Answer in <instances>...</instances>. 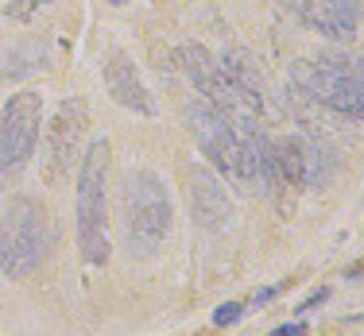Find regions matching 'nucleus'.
<instances>
[{
	"label": "nucleus",
	"mask_w": 364,
	"mask_h": 336,
	"mask_svg": "<svg viewBox=\"0 0 364 336\" xmlns=\"http://www.w3.org/2000/svg\"><path fill=\"white\" fill-rule=\"evenodd\" d=\"M55 228L36 197H12L0 213V271L8 279H31L50 255Z\"/></svg>",
	"instance_id": "obj_1"
},
{
	"label": "nucleus",
	"mask_w": 364,
	"mask_h": 336,
	"mask_svg": "<svg viewBox=\"0 0 364 336\" xmlns=\"http://www.w3.org/2000/svg\"><path fill=\"white\" fill-rule=\"evenodd\" d=\"M109 140H93L77 167V247L93 267L109 263Z\"/></svg>",
	"instance_id": "obj_2"
},
{
	"label": "nucleus",
	"mask_w": 364,
	"mask_h": 336,
	"mask_svg": "<svg viewBox=\"0 0 364 336\" xmlns=\"http://www.w3.org/2000/svg\"><path fill=\"white\" fill-rule=\"evenodd\" d=\"M120 213H124V236L136 255H151L163 240L171 236V197L167 186L151 174V170H132L124 178V194H120Z\"/></svg>",
	"instance_id": "obj_3"
},
{
	"label": "nucleus",
	"mask_w": 364,
	"mask_h": 336,
	"mask_svg": "<svg viewBox=\"0 0 364 336\" xmlns=\"http://www.w3.org/2000/svg\"><path fill=\"white\" fill-rule=\"evenodd\" d=\"M43 124V97L31 89L12 93L0 108V194L20 182L23 167L31 162Z\"/></svg>",
	"instance_id": "obj_4"
},
{
	"label": "nucleus",
	"mask_w": 364,
	"mask_h": 336,
	"mask_svg": "<svg viewBox=\"0 0 364 336\" xmlns=\"http://www.w3.org/2000/svg\"><path fill=\"white\" fill-rule=\"evenodd\" d=\"M186 120H190V132H194L202 155H210V162L229 182L245 186V151H240V135L229 124V116H221L210 101H202L194 93L186 101Z\"/></svg>",
	"instance_id": "obj_5"
},
{
	"label": "nucleus",
	"mask_w": 364,
	"mask_h": 336,
	"mask_svg": "<svg viewBox=\"0 0 364 336\" xmlns=\"http://www.w3.org/2000/svg\"><path fill=\"white\" fill-rule=\"evenodd\" d=\"M85 128H90L85 97H66L47 120V140H43V182L47 186H63L70 178V162L82 151Z\"/></svg>",
	"instance_id": "obj_6"
},
{
	"label": "nucleus",
	"mask_w": 364,
	"mask_h": 336,
	"mask_svg": "<svg viewBox=\"0 0 364 336\" xmlns=\"http://www.w3.org/2000/svg\"><path fill=\"white\" fill-rule=\"evenodd\" d=\"M287 82L294 101H310V105H322L337 116L364 120V82L329 74L314 62H294L287 70Z\"/></svg>",
	"instance_id": "obj_7"
},
{
	"label": "nucleus",
	"mask_w": 364,
	"mask_h": 336,
	"mask_svg": "<svg viewBox=\"0 0 364 336\" xmlns=\"http://www.w3.org/2000/svg\"><path fill=\"white\" fill-rule=\"evenodd\" d=\"M287 12L329 43H353L360 31V0H283Z\"/></svg>",
	"instance_id": "obj_8"
},
{
	"label": "nucleus",
	"mask_w": 364,
	"mask_h": 336,
	"mask_svg": "<svg viewBox=\"0 0 364 336\" xmlns=\"http://www.w3.org/2000/svg\"><path fill=\"white\" fill-rule=\"evenodd\" d=\"M186 197L190 209H194V220L202 224L205 232H221L232 217V205L225 186L218 182V174L205 167H186Z\"/></svg>",
	"instance_id": "obj_9"
},
{
	"label": "nucleus",
	"mask_w": 364,
	"mask_h": 336,
	"mask_svg": "<svg viewBox=\"0 0 364 336\" xmlns=\"http://www.w3.org/2000/svg\"><path fill=\"white\" fill-rule=\"evenodd\" d=\"M105 85H109V93H112L117 105L140 112V116H151L155 112V101H151V93H147V85L140 82L136 62L128 55H120V50L109 55V62H105Z\"/></svg>",
	"instance_id": "obj_10"
},
{
	"label": "nucleus",
	"mask_w": 364,
	"mask_h": 336,
	"mask_svg": "<svg viewBox=\"0 0 364 336\" xmlns=\"http://www.w3.org/2000/svg\"><path fill=\"white\" fill-rule=\"evenodd\" d=\"M43 55H47L43 43L28 35V39H20V43L8 47V55L0 58V70H4L8 77H28V74H36L43 66Z\"/></svg>",
	"instance_id": "obj_11"
},
{
	"label": "nucleus",
	"mask_w": 364,
	"mask_h": 336,
	"mask_svg": "<svg viewBox=\"0 0 364 336\" xmlns=\"http://www.w3.org/2000/svg\"><path fill=\"white\" fill-rule=\"evenodd\" d=\"M333 178V159L326 155L322 143L302 140V189H322Z\"/></svg>",
	"instance_id": "obj_12"
},
{
	"label": "nucleus",
	"mask_w": 364,
	"mask_h": 336,
	"mask_svg": "<svg viewBox=\"0 0 364 336\" xmlns=\"http://www.w3.org/2000/svg\"><path fill=\"white\" fill-rule=\"evenodd\" d=\"M314 66H322L329 74L353 77V82H364V55H353V50H326V55L314 58Z\"/></svg>",
	"instance_id": "obj_13"
},
{
	"label": "nucleus",
	"mask_w": 364,
	"mask_h": 336,
	"mask_svg": "<svg viewBox=\"0 0 364 336\" xmlns=\"http://www.w3.org/2000/svg\"><path fill=\"white\" fill-rule=\"evenodd\" d=\"M50 4H55V0H12V4L4 8V16L16 23H31L39 12H47Z\"/></svg>",
	"instance_id": "obj_14"
},
{
	"label": "nucleus",
	"mask_w": 364,
	"mask_h": 336,
	"mask_svg": "<svg viewBox=\"0 0 364 336\" xmlns=\"http://www.w3.org/2000/svg\"><path fill=\"white\" fill-rule=\"evenodd\" d=\"M240 313H245L240 301H225V306H218V313H213V325H232Z\"/></svg>",
	"instance_id": "obj_15"
},
{
	"label": "nucleus",
	"mask_w": 364,
	"mask_h": 336,
	"mask_svg": "<svg viewBox=\"0 0 364 336\" xmlns=\"http://www.w3.org/2000/svg\"><path fill=\"white\" fill-rule=\"evenodd\" d=\"M329 298V290H318V294H310L306 301H302V306H299V313H310V309H318V306H322V301Z\"/></svg>",
	"instance_id": "obj_16"
},
{
	"label": "nucleus",
	"mask_w": 364,
	"mask_h": 336,
	"mask_svg": "<svg viewBox=\"0 0 364 336\" xmlns=\"http://www.w3.org/2000/svg\"><path fill=\"white\" fill-rule=\"evenodd\" d=\"M267 336H306V325H283V329H275V332H267Z\"/></svg>",
	"instance_id": "obj_17"
},
{
	"label": "nucleus",
	"mask_w": 364,
	"mask_h": 336,
	"mask_svg": "<svg viewBox=\"0 0 364 336\" xmlns=\"http://www.w3.org/2000/svg\"><path fill=\"white\" fill-rule=\"evenodd\" d=\"M275 290H279V286H272V290H259V294H252V301H256V306H264V301H272V298H275Z\"/></svg>",
	"instance_id": "obj_18"
},
{
	"label": "nucleus",
	"mask_w": 364,
	"mask_h": 336,
	"mask_svg": "<svg viewBox=\"0 0 364 336\" xmlns=\"http://www.w3.org/2000/svg\"><path fill=\"white\" fill-rule=\"evenodd\" d=\"M109 4H128V0H109Z\"/></svg>",
	"instance_id": "obj_19"
}]
</instances>
